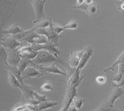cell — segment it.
<instances>
[{"mask_svg": "<svg viewBox=\"0 0 124 111\" xmlns=\"http://www.w3.org/2000/svg\"><path fill=\"white\" fill-rule=\"evenodd\" d=\"M34 66V65H33ZM37 68L39 70L42 71L44 73H53V74H58L63 76H66V74L57 67L55 64H52V65H38V66H34Z\"/></svg>", "mask_w": 124, "mask_h": 111, "instance_id": "obj_10", "label": "cell"}, {"mask_svg": "<svg viewBox=\"0 0 124 111\" xmlns=\"http://www.w3.org/2000/svg\"><path fill=\"white\" fill-rule=\"evenodd\" d=\"M34 99L35 100V101L37 102L39 104L40 103H42V102L49 101V99L46 97V96L40 94L38 92L35 91H34Z\"/></svg>", "mask_w": 124, "mask_h": 111, "instance_id": "obj_22", "label": "cell"}, {"mask_svg": "<svg viewBox=\"0 0 124 111\" xmlns=\"http://www.w3.org/2000/svg\"><path fill=\"white\" fill-rule=\"evenodd\" d=\"M78 26V22L75 20H71L69 21L65 26H63V29H76Z\"/></svg>", "mask_w": 124, "mask_h": 111, "instance_id": "obj_25", "label": "cell"}, {"mask_svg": "<svg viewBox=\"0 0 124 111\" xmlns=\"http://www.w3.org/2000/svg\"><path fill=\"white\" fill-rule=\"evenodd\" d=\"M85 52V50L80 51H77V52H71V55L70 56V60L68 64L72 67L78 68L79 65V62L81 58V56Z\"/></svg>", "mask_w": 124, "mask_h": 111, "instance_id": "obj_13", "label": "cell"}, {"mask_svg": "<svg viewBox=\"0 0 124 111\" xmlns=\"http://www.w3.org/2000/svg\"><path fill=\"white\" fill-rule=\"evenodd\" d=\"M1 45L4 48H8V49H17V47H20L21 43L13 36L2 37Z\"/></svg>", "mask_w": 124, "mask_h": 111, "instance_id": "obj_8", "label": "cell"}, {"mask_svg": "<svg viewBox=\"0 0 124 111\" xmlns=\"http://www.w3.org/2000/svg\"><path fill=\"white\" fill-rule=\"evenodd\" d=\"M7 53V63H8V65L18 66L21 60L17 54V49H8Z\"/></svg>", "mask_w": 124, "mask_h": 111, "instance_id": "obj_12", "label": "cell"}, {"mask_svg": "<svg viewBox=\"0 0 124 111\" xmlns=\"http://www.w3.org/2000/svg\"><path fill=\"white\" fill-rule=\"evenodd\" d=\"M44 73L42 71H41L37 68L31 65V66H29L22 73L23 79L27 78L31 79L32 78L39 77V76H42Z\"/></svg>", "mask_w": 124, "mask_h": 111, "instance_id": "obj_11", "label": "cell"}, {"mask_svg": "<svg viewBox=\"0 0 124 111\" xmlns=\"http://www.w3.org/2000/svg\"><path fill=\"white\" fill-rule=\"evenodd\" d=\"M29 61L31 65L34 66L44 65V64L47 65L49 63H53V62L63 64L62 63V61L57 58L55 55L51 54L50 52L46 50H41L39 52V54L37 55V56L34 59Z\"/></svg>", "mask_w": 124, "mask_h": 111, "instance_id": "obj_1", "label": "cell"}, {"mask_svg": "<svg viewBox=\"0 0 124 111\" xmlns=\"http://www.w3.org/2000/svg\"><path fill=\"white\" fill-rule=\"evenodd\" d=\"M31 48L35 52H39L41 50H46L50 52L51 54L55 55L57 58L60 55V51L58 50V47L53 44H51L50 42H48L46 44H30Z\"/></svg>", "mask_w": 124, "mask_h": 111, "instance_id": "obj_6", "label": "cell"}, {"mask_svg": "<svg viewBox=\"0 0 124 111\" xmlns=\"http://www.w3.org/2000/svg\"><path fill=\"white\" fill-rule=\"evenodd\" d=\"M107 79L106 77L104 75H99V76H97L96 78V82L99 84H103L106 83Z\"/></svg>", "mask_w": 124, "mask_h": 111, "instance_id": "obj_27", "label": "cell"}, {"mask_svg": "<svg viewBox=\"0 0 124 111\" xmlns=\"http://www.w3.org/2000/svg\"><path fill=\"white\" fill-rule=\"evenodd\" d=\"M124 95V86H120L113 91L108 98L97 109L101 111H114V104L116 100Z\"/></svg>", "mask_w": 124, "mask_h": 111, "instance_id": "obj_2", "label": "cell"}, {"mask_svg": "<svg viewBox=\"0 0 124 111\" xmlns=\"http://www.w3.org/2000/svg\"><path fill=\"white\" fill-rule=\"evenodd\" d=\"M81 81V80L73 86L68 85V87H67V89H66V96H65L63 102L62 104V107L58 111H68L70 105L71 104L74 97L76 96V88H77L78 86L80 84Z\"/></svg>", "mask_w": 124, "mask_h": 111, "instance_id": "obj_4", "label": "cell"}, {"mask_svg": "<svg viewBox=\"0 0 124 111\" xmlns=\"http://www.w3.org/2000/svg\"><path fill=\"white\" fill-rule=\"evenodd\" d=\"M17 54L20 58L23 59L32 60L34 59L39 54V52H35L31 48L29 45L21 47L17 49Z\"/></svg>", "mask_w": 124, "mask_h": 111, "instance_id": "obj_7", "label": "cell"}, {"mask_svg": "<svg viewBox=\"0 0 124 111\" xmlns=\"http://www.w3.org/2000/svg\"><path fill=\"white\" fill-rule=\"evenodd\" d=\"M84 103V100L83 99L78 98L76 96L74 97L71 104L70 105L68 111H78L81 109L83 106Z\"/></svg>", "mask_w": 124, "mask_h": 111, "instance_id": "obj_16", "label": "cell"}, {"mask_svg": "<svg viewBox=\"0 0 124 111\" xmlns=\"http://www.w3.org/2000/svg\"><path fill=\"white\" fill-rule=\"evenodd\" d=\"M121 63H124V51L120 54V55L118 57V58L117 59V60L114 62V63L112 65L110 66V67L106 69L105 70V71L108 70H114V68L116 67L117 65H119V64H121Z\"/></svg>", "mask_w": 124, "mask_h": 111, "instance_id": "obj_20", "label": "cell"}, {"mask_svg": "<svg viewBox=\"0 0 124 111\" xmlns=\"http://www.w3.org/2000/svg\"><path fill=\"white\" fill-rule=\"evenodd\" d=\"M24 32V30L19 26L17 24H13L10 27H9L7 29L4 31H1L2 34H13V35H17Z\"/></svg>", "mask_w": 124, "mask_h": 111, "instance_id": "obj_15", "label": "cell"}, {"mask_svg": "<svg viewBox=\"0 0 124 111\" xmlns=\"http://www.w3.org/2000/svg\"><path fill=\"white\" fill-rule=\"evenodd\" d=\"M58 103L57 102L50 101H44L40 103L39 104L37 105V108L39 111H42L44 110L48 109L54 108L56 105H57Z\"/></svg>", "mask_w": 124, "mask_h": 111, "instance_id": "obj_17", "label": "cell"}, {"mask_svg": "<svg viewBox=\"0 0 124 111\" xmlns=\"http://www.w3.org/2000/svg\"><path fill=\"white\" fill-rule=\"evenodd\" d=\"M93 54V50L91 47H88L86 49H85V52L83 53L81 56V58L79 62V65L77 68V70H81L86 65L87 62L89 60L91 56Z\"/></svg>", "mask_w": 124, "mask_h": 111, "instance_id": "obj_14", "label": "cell"}, {"mask_svg": "<svg viewBox=\"0 0 124 111\" xmlns=\"http://www.w3.org/2000/svg\"><path fill=\"white\" fill-rule=\"evenodd\" d=\"M20 89L23 93V102L27 103L34 99V93L35 89L32 86H30L23 83L21 84Z\"/></svg>", "mask_w": 124, "mask_h": 111, "instance_id": "obj_9", "label": "cell"}, {"mask_svg": "<svg viewBox=\"0 0 124 111\" xmlns=\"http://www.w3.org/2000/svg\"><path fill=\"white\" fill-rule=\"evenodd\" d=\"M118 66H119V67H118V73L117 76H116V78L115 79V81L117 83H118L121 80V79L122 78L124 75V63L119 64Z\"/></svg>", "mask_w": 124, "mask_h": 111, "instance_id": "obj_23", "label": "cell"}, {"mask_svg": "<svg viewBox=\"0 0 124 111\" xmlns=\"http://www.w3.org/2000/svg\"><path fill=\"white\" fill-rule=\"evenodd\" d=\"M8 81L9 84L13 88L20 89L21 86V84L20 83L19 80L10 71L8 70Z\"/></svg>", "mask_w": 124, "mask_h": 111, "instance_id": "obj_18", "label": "cell"}, {"mask_svg": "<svg viewBox=\"0 0 124 111\" xmlns=\"http://www.w3.org/2000/svg\"><path fill=\"white\" fill-rule=\"evenodd\" d=\"M31 2L35 13V19L33 21V23L36 24L46 19L44 15V5L46 1L35 0Z\"/></svg>", "mask_w": 124, "mask_h": 111, "instance_id": "obj_5", "label": "cell"}, {"mask_svg": "<svg viewBox=\"0 0 124 111\" xmlns=\"http://www.w3.org/2000/svg\"><path fill=\"white\" fill-rule=\"evenodd\" d=\"M35 29V32L40 35H44L48 39V42L51 44H53L59 47V44H58V39L61 37V35H58L55 32V30L54 28V23L51 20L50 24L49 26H48L46 28H39Z\"/></svg>", "mask_w": 124, "mask_h": 111, "instance_id": "obj_3", "label": "cell"}, {"mask_svg": "<svg viewBox=\"0 0 124 111\" xmlns=\"http://www.w3.org/2000/svg\"><path fill=\"white\" fill-rule=\"evenodd\" d=\"M85 12L88 15L90 16L94 17V16H96L98 14V13H99V7H98V6L96 4L92 3V4L88 5Z\"/></svg>", "mask_w": 124, "mask_h": 111, "instance_id": "obj_19", "label": "cell"}, {"mask_svg": "<svg viewBox=\"0 0 124 111\" xmlns=\"http://www.w3.org/2000/svg\"><path fill=\"white\" fill-rule=\"evenodd\" d=\"M115 4L117 9L119 10L122 13H124V0L116 1Z\"/></svg>", "mask_w": 124, "mask_h": 111, "instance_id": "obj_26", "label": "cell"}, {"mask_svg": "<svg viewBox=\"0 0 124 111\" xmlns=\"http://www.w3.org/2000/svg\"><path fill=\"white\" fill-rule=\"evenodd\" d=\"M31 65V63H30V61L28 60L25 59H22L20 62L19 64L18 65V68L22 72V73L24 72V71L25 70L26 68L29 66V65Z\"/></svg>", "mask_w": 124, "mask_h": 111, "instance_id": "obj_24", "label": "cell"}, {"mask_svg": "<svg viewBox=\"0 0 124 111\" xmlns=\"http://www.w3.org/2000/svg\"><path fill=\"white\" fill-rule=\"evenodd\" d=\"M99 111V110H96V111Z\"/></svg>", "mask_w": 124, "mask_h": 111, "instance_id": "obj_28", "label": "cell"}, {"mask_svg": "<svg viewBox=\"0 0 124 111\" xmlns=\"http://www.w3.org/2000/svg\"><path fill=\"white\" fill-rule=\"evenodd\" d=\"M54 89L52 83L50 81H46L41 86L39 91L41 92H50Z\"/></svg>", "mask_w": 124, "mask_h": 111, "instance_id": "obj_21", "label": "cell"}]
</instances>
